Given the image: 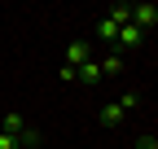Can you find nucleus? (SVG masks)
Returning a JSON list of instances; mask_svg holds the SVG:
<instances>
[{
	"mask_svg": "<svg viewBox=\"0 0 158 149\" xmlns=\"http://www.w3.org/2000/svg\"><path fill=\"white\" fill-rule=\"evenodd\" d=\"M132 26L136 31H154L158 26V5H149V0L145 5H132Z\"/></svg>",
	"mask_w": 158,
	"mask_h": 149,
	"instance_id": "1",
	"label": "nucleus"
},
{
	"mask_svg": "<svg viewBox=\"0 0 158 149\" xmlns=\"http://www.w3.org/2000/svg\"><path fill=\"white\" fill-rule=\"evenodd\" d=\"M88 57H92V48H88V44H84V40H75V44H70V48H66V66H75V70H79V66H84V62H88Z\"/></svg>",
	"mask_w": 158,
	"mask_h": 149,
	"instance_id": "2",
	"label": "nucleus"
},
{
	"mask_svg": "<svg viewBox=\"0 0 158 149\" xmlns=\"http://www.w3.org/2000/svg\"><path fill=\"white\" fill-rule=\"evenodd\" d=\"M114 40H118V44H123V48H136V44H141V40H145V31H136V26L127 22V26H118V35H114Z\"/></svg>",
	"mask_w": 158,
	"mask_h": 149,
	"instance_id": "3",
	"label": "nucleus"
},
{
	"mask_svg": "<svg viewBox=\"0 0 158 149\" xmlns=\"http://www.w3.org/2000/svg\"><path fill=\"white\" fill-rule=\"evenodd\" d=\"M97 119H101V127H118V123H123V110L110 101V105H101V114H97Z\"/></svg>",
	"mask_w": 158,
	"mask_h": 149,
	"instance_id": "4",
	"label": "nucleus"
},
{
	"mask_svg": "<svg viewBox=\"0 0 158 149\" xmlns=\"http://www.w3.org/2000/svg\"><path fill=\"white\" fill-rule=\"evenodd\" d=\"M75 79H84V83H97V79H101V66H97V62L88 57L84 66H79V70H75Z\"/></svg>",
	"mask_w": 158,
	"mask_h": 149,
	"instance_id": "5",
	"label": "nucleus"
},
{
	"mask_svg": "<svg viewBox=\"0 0 158 149\" xmlns=\"http://www.w3.org/2000/svg\"><path fill=\"white\" fill-rule=\"evenodd\" d=\"M22 127H27V119H22V114H5V136H13V140H18V136H22Z\"/></svg>",
	"mask_w": 158,
	"mask_h": 149,
	"instance_id": "6",
	"label": "nucleus"
},
{
	"mask_svg": "<svg viewBox=\"0 0 158 149\" xmlns=\"http://www.w3.org/2000/svg\"><path fill=\"white\" fill-rule=\"evenodd\" d=\"M110 22H114V26H127V22H132V5H114V9H110Z\"/></svg>",
	"mask_w": 158,
	"mask_h": 149,
	"instance_id": "7",
	"label": "nucleus"
},
{
	"mask_svg": "<svg viewBox=\"0 0 158 149\" xmlns=\"http://www.w3.org/2000/svg\"><path fill=\"white\" fill-rule=\"evenodd\" d=\"M97 66H101V74H118V70H123V57H118V53H110V57L97 62Z\"/></svg>",
	"mask_w": 158,
	"mask_h": 149,
	"instance_id": "8",
	"label": "nucleus"
},
{
	"mask_svg": "<svg viewBox=\"0 0 158 149\" xmlns=\"http://www.w3.org/2000/svg\"><path fill=\"white\" fill-rule=\"evenodd\" d=\"M40 145V132L35 127H22V136H18V149H35Z\"/></svg>",
	"mask_w": 158,
	"mask_h": 149,
	"instance_id": "9",
	"label": "nucleus"
},
{
	"mask_svg": "<svg viewBox=\"0 0 158 149\" xmlns=\"http://www.w3.org/2000/svg\"><path fill=\"white\" fill-rule=\"evenodd\" d=\"M97 35H101V40H114V35H118V26L110 22V18H101V22H97Z\"/></svg>",
	"mask_w": 158,
	"mask_h": 149,
	"instance_id": "10",
	"label": "nucleus"
},
{
	"mask_svg": "<svg viewBox=\"0 0 158 149\" xmlns=\"http://www.w3.org/2000/svg\"><path fill=\"white\" fill-rule=\"evenodd\" d=\"M136 105H141V92H127V97L118 101V110H136Z\"/></svg>",
	"mask_w": 158,
	"mask_h": 149,
	"instance_id": "11",
	"label": "nucleus"
},
{
	"mask_svg": "<svg viewBox=\"0 0 158 149\" xmlns=\"http://www.w3.org/2000/svg\"><path fill=\"white\" fill-rule=\"evenodd\" d=\"M0 149H18V140H13V136H5V132H0Z\"/></svg>",
	"mask_w": 158,
	"mask_h": 149,
	"instance_id": "12",
	"label": "nucleus"
},
{
	"mask_svg": "<svg viewBox=\"0 0 158 149\" xmlns=\"http://www.w3.org/2000/svg\"><path fill=\"white\" fill-rule=\"evenodd\" d=\"M141 149H158V140L154 136H141Z\"/></svg>",
	"mask_w": 158,
	"mask_h": 149,
	"instance_id": "13",
	"label": "nucleus"
}]
</instances>
